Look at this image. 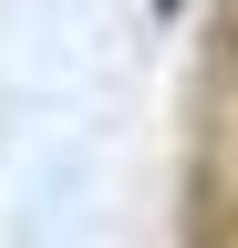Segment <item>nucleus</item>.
I'll return each mask as SVG.
<instances>
[{"label": "nucleus", "mask_w": 238, "mask_h": 248, "mask_svg": "<svg viewBox=\"0 0 238 248\" xmlns=\"http://www.w3.org/2000/svg\"><path fill=\"white\" fill-rule=\"evenodd\" d=\"M156 11H187V0H156Z\"/></svg>", "instance_id": "obj_1"}]
</instances>
